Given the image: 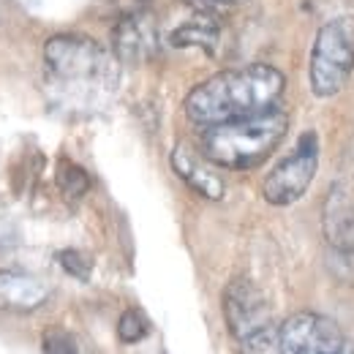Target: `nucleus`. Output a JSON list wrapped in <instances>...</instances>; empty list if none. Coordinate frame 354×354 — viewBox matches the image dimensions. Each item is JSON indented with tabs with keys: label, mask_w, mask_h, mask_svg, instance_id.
<instances>
[{
	"label": "nucleus",
	"mask_w": 354,
	"mask_h": 354,
	"mask_svg": "<svg viewBox=\"0 0 354 354\" xmlns=\"http://www.w3.org/2000/svg\"><path fill=\"white\" fill-rule=\"evenodd\" d=\"M49 297V289L41 278L25 270H0V310L30 313L41 308Z\"/></svg>",
	"instance_id": "9"
},
{
	"label": "nucleus",
	"mask_w": 354,
	"mask_h": 354,
	"mask_svg": "<svg viewBox=\"0 0 354 354\" xmlns=\"http://www.w3.org/2000/svg\"><path fill=\"white\" fill-rule=\"evenodd\" d=\"M158 30L153 17L145 8H133L120 17V25L115 30V55L120 60H145L156 52Z\"/></svg>",
	"instance_id": "8"
},
{
	"label": "nucleus",
	"mask_w": 354,
	"mask_h": 354,
	"mask_svg": "<svg viewBox=\"0 0 354 354\" xmlns=\"http://www.w3.org/2000/svg\"><path fill=\"white\" fill-rule=\"evenodd\" d=\"M120 88V57L85 33H57L44 44V90L55 109L85 118L109 106Z\"/></svg>",
	"instance_id": "1"
},
{
	"label": "nucleus",
	"mask_w": 354,
	"mask_h": 354,
	"mask_svg": "<svg viewBox=\"0 0 354 354\" xmlns=\"http://www.w3.org/2000/svg\"><path fill=\"white\" fill-rule=\"evenodd\" d=\"M202 3H210V6H226V3H237V0H202Z\"/></svg>",
	"instance_id": "19"
},
{
	"label": "nucleus",
	"mask_w": 354,
	"mask_h": 354,
	"mask_svg": "<svg viewBox=\"0 0 354 354\" xmlns=\"http://www.w3.org/2000/svg\"><path fill=\"white\" fill-rule=\"evenodd\" d=\"M172 167L188 188H194L199 196L205 199H221L223 196V180L210 167V161L205 156H196L194 150H188L185 145H177L172 153Z\"/></svg>",
	"instance_id": "11"
},
{
	"label": "nucleus",
	"mask_w": 354,
	"mask_h": 354,
	"mask_svg": "<svg viewBox=\"0 0 354 354\" xmlns=\"http://www.w3.org/2000/svg\"><path fill=\"white\" fill-rule=\"evenodd\" d=\"M41 349L44 354H88V349L82 346V341L68 333V330H46L41 338Z\"/></svg>",
	"instance_id": "13"
},
{
	"label": "nucleus",
	"mask_w": 354,
	"mask_h": 354,
	"mask_svg": "<svg viewBox=\"0 0 354 354\" xmlns=\"http://www.w3.org/2000/svg\"><path fill=\"white\" fill-rule=\"evenodd\" d=\"M240 344V354H283L281 352V341H278V327L270 324L265 330L237 341Z\"/></svg>",
	"instance_id": "14"
},
{
	"label": "nucleus",
	"mask_w": 354,
	"mask_h": 354,
	"mask_svg": "<svg viewBox=\"0 0 354 354\" xmlns=\"http://www.w3.org/2000/svg\"><path fill=\"white\" fill-rule=\"evenodd\" d=\"M286 80L278 68L254 63L243 68H226L199 82L185 98V115L207 129L229 120L251 118L267 109H275L283 95Z\"/></svg>",
	"instance_id": "2"
},
{
	"label": "nucleus",
	"mask_w": 354,
	"mask_h": 354,
	"mask_svg": "<svg viewBox=\"0 0 354 354\" xmlns=\"http://www.w3.org/2000/svg\"><path fill=\"white\" fill-rule=\"evenodd\" d=\"M354 71V14L324 22L313 39L308 80L316 98H333Z\"/></svg>",
	"instance_id": "4"
},
{
	"label": "nucleus",
	"mask_w": 354,
	"mask_h": 354,
	"mask_svg": "<svg viewBox=\"0 0 354 354\" xmlns=\"http://www.w3.org/2000/svg\"><path fill=\"white\" fill-rule=\"evenodd\" d=\"M286 129L289 118L278 106L251 118L207 126L202 133V156L223 169H254L281 145Z\"/></svg>",
	"instance_id": "3"
},
{
	"label": "nucleus",
	"mask_w": 354,
	"mask_h": 354,
	"mask_svg": "<svg viewBox=\"0 0 354 354\" xmlns=\"http://www.w3.org/2000/svg\"><path fill=\"white\" fill-rule=\"evenodd\" d=\"M57 188H60V194L66 199L77 202V199H82L90 191V177L80 164L60 161V167H57Z\"/></svg>",
	"instance_id": "12"
},
{
	"label": "nucleus",
	"mask_w": 354,
	"mask_h": 354,
	"mask_svg": "<svg viewBox=\"0 0 354 354\" xmlns=\"http://www.w3.org/2000/svg\"><path fill=\"white\" fill-rule=\"evenodd\" d=\"M278 341L283 354H338L346 338L341 327L322 313H295L278 327Z\"/></svg>",
	"instance_id": "6"
},
{
	"label": "nucleus",
	"mask_w": 354,
	"mask_h": 354,
	"mask_svg": "<svg viewBox=\"0 0 354 354\" xmlns=\"http://www.w3.org/2000/svg\"><path fill=\"white\" fill-rule=\"evenodd\" d=\"M221 39V22H218V14L213 11L210 3H202L188 14V19H183L177 28H172L167 33V41L177 49H185V46H199V49H207L213 52L216 44Z\"/></svg>",
	"instance_id": "10"
},
{
	"label": "nucleus",
	"mask_w": 354,
	"mask_h": 354,
	"mask_svg": "<svg viewBox=\"0 0 354 354\" xmlns=\"http://www.w3.org/2000/svg\"><path fill=\"white\" fill-rule=\"evenodd\" d=\"M115 3L123 6V14H126V11H133V8H142V0H115Z\"/></svg>",
	"instance_id": "17"
},
{
	"label": "nucleus",
	"mask_w": 354,
	"mask_h": 354,
	"mask_svg": "<svg viewBox=\"0 0 354 354\" xmlns=\"http://www.w3.org/2000/svg\"><path fill=\"white\" fill-rule=\"evenodd\" d=\"M147 333H150V322H147V316L142 310L136 308H129L118 322V338L123 344H139Z\"/></svg>",
	"instance_id": "15"
},
{
	"label": "nucleus",
	"mask_w": 354,
	"mask_h": 354,
	"mask_svg": "<svg viewBox=\"0 0 354 354\" xmlns=\"http://www.w3.org/2000/svg\"><path fill=\"white\" fill-rule=\"evenodd\" d=\"M223 313L232 335L237 341L259 333L272 324V316L267 308L262 292L248 278H234L223 292Z\"/></svg>",
	"instance_id": "7"
},
{
	"label": "nucleus",
	"mask_w": 354,
	"mask_h": 354,
	"mask_svg": "<svg viewBox=\"0 0 354 354\" xmlns=\"http://www.w3.org/2000/svg\"><path fill=\"white\" fill-rule=\"evenodd\" d=\"M57 262H60V267H63L68 275H74V278H80V281H88L90 278L93 262H90L88 254H82V251H77V248L60 251V254H57Z\"/></svg>",
	"instance_id": "16"
},
{
	"label": "nucleus",
	"mask_w": 354,
	"mask_h": 354,
	"mask_svg": "<svg viewBox=\"0 0 354 354\" xmlns=\"http://www.w3.org/2000/svg\"><path fill=\"white\" fill-rule=\"evenodd\" d=\"M316 167H319V142H316V133L308 131L300 136L295 150L286 158H281L272 167V172L265 177V185H262L265 199L275 207L295 205L297 199L306 196L316 175Z\"/></svg>",
	"instance_id": "5"
},
{
	"label": "nucleus",
	"mask_w": 354,
	"mask_h": 354,
	"mask_svg": "<svg viewBox=\"0 0 354 354\" xmlns=\"http://www.w3.org/2000/svg\"><path fill=\"white\" fill-rule=\"evenodd\" d=\"M338 354H354V344H352V341H346V344H344V349H341Z\"/></svg>",
	"instance_id": "18"
}]
</instances>
